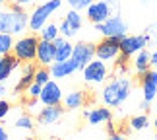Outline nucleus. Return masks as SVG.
<instances>
[{
	"label": "nucleus",
	"mask_w": 157,
	"mask_h": 140,
	"mask_svg": "<svg viewBox=\"0 0 157 140\" xmlns=\"http://www.w3.org/2000/svg\"><path fill=\"white\" fill-rule=\"evenodd\" d=\"M132 90V82L128 78H114L103 88V103L107 107H120L128 99Z\"/></svg>",
	"instance_id": "nucleus-1"
},
{
	"label": "nucleus",
	"mask_w": 157,
	"mask_h": 140,
	"mask_svg": "<svg viewBox=\"0 0 157 140\" xmlns=\"http://www.w3.org/2000/svg\"><path fill=\"white\" fill-rule=\"evenodd\" d=\"M29 16L25 14V10L14 12V10H6L0 8V33H10V35H21L27 29Z\"/></svg>",
	"instance_id": "nucleus-2"
},
{
	"label": "nucleus",
	"mask_w": 157,
	"mask_h": 140,
	"mask_svg": "<svg viewBox=\"0 0 157 140\" xmlns=\"http://www.w3.org/2000/svg\"><path fill=\"white\" fill-rule=\"evenodd\" d=\"M86 10H87V20L95 26V23L105 22L109 16L120 14V4L118 0H93Z\"/></svg>",
	"instance_id": "nucleus-3"
},
{
	"label": "nucleus",
	"mask_w": 157,
	"mask_h": 140,
	"mask_svg": "<svg viewBox=\"0 0 157 140\" xmlns=\"http://www.w3.org/2000/svg\"><path fill=\"white\" fill-rule=\"evenodd\" d=\"M60 6H62V0H47L45 4H41L37 6L33 12H31V16H29V23H27V27L31 29V31H41V27L45 26L47 22H49V18L56 12Z\"/></svg>",
	"instance_id": "nucleus-4"
},
{
	"label": "nucleus",
	"mask_w": 157,
	"mask_h": 140,
	"mask_svg": "<svg viewBox=\"0 0 157 140\" xmlns=\"http://www.w3.org/2000/svg\"><path fill=\"white\" fill-rule=\"evenodd\" d=\"M37 45H39L37 35H21L17 41H14L12 53L17 57L20 62H33L37 57Z\"/></svg>",
	"instance_id": "nucleus-5"
},
{
	"label": "nucleus",
	"mask_w": 157,
	"mask_h": 140,
	"mask_svg": "<svg viewBox=\"0 0 157 140\" xmlns=\"http://www.w3.org/2000/svg\"><path fill=\"white\" fill-rule=\"evenodd\" d=\"M95 29L103 35V37H122L128 31V26H126L124 18L120 14H113L109 16L105 22L95 23Z\"/></svg>",
	"instance_id": "nucleus-6"
},
{
	"label": "nucleus",
	"mask_w": 157,
	"mask_h": 140,
	"mask_svg": "<svg viewBox=\"0 0 157 140\" xmlns=\"http://www.w3.org/2000/svg\"><path fill=\"white\" fill-rule=\"evenodd\" d=\"M83 72V80L89 82V84H103L107 78H109V68L103 60L99 58H93L82 68Z\"/></svg>",
	"instance_id": "nucleus-7"
},
{
	"label": "nucleus",
	"mask_w": 157,
	"mask_h": 140,
	"mask_svg": "<svg viewBox=\"0 0 157 140\" xmlns=\"http://www.w3.org/2000/svg\"><path fill=\"white\" fill-rule=\"evenodd\" d=\"M120 53V37H103L95 45V58L103 60H114Z\"/></svg>",
	"instance_id": "nucleus-8"
},
{
	"label": "nucleus",
	"mask_w": 157,
	"mask_h": 140,
	"mask_svg": "<svg viewBox=\"0 0 157 140\" xmlns=\"http://www.w3.org/2000/svg\"><path fill=\"white\" fill-rule=\"evenodd\" d=\"M147 43H146V37L144 35H122L120 37V53L122 57L130 58L134 57L138 51H142V49H146Z\"/></svg>",
	"instance_id": "nucleus-9"
},
{
	"label": "nucleus",
	"mask_w": 157,
	"mask_h": 140,
	"mask_svg": "<svg viewBox=\"0 0 157 140\" xmlns=\"http://www.w3.org/2000/svg\"><path fill=\"white\" fill-rule=\"evenodd\" d=\"M72 58L78 62V70H82L89 60L95 58V45L93 43H86V41L76 43L74 49H72Z\"/></svg>",
	"instance_id": "nucleus-10"
},
{
	"label": "nucleus",
	"mask_w": 157,
	"mask_h": 140,
	"mask_svg": "<svg viewBox=\"0 0 157 140\" xmlns=\"http://www.w3.org/2000/svg\"><path fill=\"white\" fill-rule=\"evenodd\" d=\"M140 86H142V94L144 99L151 103L157 95V70H146L144 74H140Z\"/></svg>",
	"instance_id": "nucleus-11"
},
{
	"label": "nucleus",
	"mask_w": 157,
	"mask_h": 140,
	"mask_svg": "<svg viewBox=\"0 0 157 140\" xmlns=\"http://www.w3.org/2000/svg\"><path fill=\"white\" fill-rule=\"evenodd\" d=\"M39 101L43 103V105H58V103L62 101V90H60V86L56 82L49 80L43 88H41Z\"/></svg>",
	"instance_id": "nucleus-12"
},
{
	"label": "nucleus",
	"mask_w": 157,
	"mask_h": 140,
	"mask_svg": "<svg viewBox=\"0 0 157 140\" xmlns=\"http://www.w3.org/2000/svg\"><path fill=\"white\" fill-rule=\"evenodd\" d=\"M35 60H37L41 66H49V64L54 62V43H52V41L39 39L37 57H35Z\"/></svg>",
	"instance_id": "nucleus-13"
},
{
	"label": "nucleus",
	"mask_w": 157,
	"mask_h": 140,
	"mask_svg": "<svg viewBox=\"0 0 157 140\" xmlns=\"http://www.w3.org/2000/svg\"><path fill=\"white\" fill-rule=\"evenodd\" d=\"M62 113H64V107L60 105V103L58 105H45L39 111L37 121H39V125H54L60 117H62Z\"/></svg>",
	"instance_id": "nucleus-14"
},
{
	"label": "nucleus",
	"mask_w": 157,
	"mask_h": 140,
	"mask_svg": "<svg viewBox=\"0 0 157 140\" xmlns=\"http://www.w3.org/2000/svg\"><path fill=\"white\" fill-rule=\"evenodd\" d=\"M78 70V62L74 58H66V60H60V62H52L51 64V76L52 78H66L70 74H74Z\"/></svg>",
	"instance_id": "nucleus-15"
},
{
	"label": "nucleus",
	"mask_w": 157,
	"mask_h": 140,
	"mask_svg": "<svg viewBox=\"0 0 157 140\" xmlns=\"http://www.w3.org/2000/svg\"><path fill=\"white\" fill-rule=\"evenodd\" d=\"M52 43H54V62H60V60H66V58L72 57V49H74V45H72L66 37L58 35Z\"/></svg>",
	"instance_id": "nucleus-16"
},
{
	"label": "nucleus",
	"mask_w": 157,
	"mask_h": 140,
	"mask_svg": "<svg viewBox=\"0 0 157 140\" xmlns=\"http://www.w3.org/2000/svg\"><path fill=\"white\" fill-rule=\"evenodd\" d=\"M17 66H20V60L14 53H8V54H2L0 58V82H6L10 78V74L14 72Z\"/></svg>",
	"instance_id": "nucleus-17"
},
{
	"label": "nucleus",
	"mask_w": 157,
	"mask_h": 140,
	"mask_svg": "<svg viewBox=\"0 0 157 140\" xmlns=\"http://www.w3.org/2000/svg\"><path fill=\"white\" fill-rule=\"evenodd\" d=\"M83 117L89 121V125H101V123H107L109 119H113V113L107 107H97V109H91V111H86Z\"/></svg>",
	"instance_id": "nucleus-18"
},
{
	"label": "nucleus",
	"mask_w": 157,
	"mask_h": 140,
	"mask_svg": "<svg viewBox=\"0 0 157 140\" xmlns=\"http://www.w3.org/2000/svg\"><path fill=\"white\" fill-rule=\"evenodd\" d=\"M33 74H35V66L31 62H27L25 66H23V72H21V78H20V82L16 84V88H14V92L16 94H20V92H25L29 84H33Z\"/></svg>",
	"instance_id": "nucleus-19"
},
{
	"label": "nucleus",
	"mask_w": 157,
	"mask_h": 140,
	"mask_svg": "<svg viewBox=\"0 0 157 140\" xmlns=\"http://www.w3.org/2000/svg\"><path fill=\"white\" fill-rule=\"evenodd\" d=\"M83 103H86V92H82V90L70 92L64 97V109H80Z\"/></svg>",
	"instance_id": "nucleus-20"
},
{
	"label": "nucleus",
	"mask_w": 157,
	"mask_h": 140,
	"mask_svg": "<svg viewBox=\"0 0 157 140\" xmlns=\"http://www.w3.org/2000/svg\"><path fill=\"white\" fill-rule=\"evenodd\" d=\"M149 66H151V62H149V53L146 51V49L138 51L136 57H134V70L138 72V74H144L146 70H149Z\"/></svg>",
	"instance_id": "nucleus-21"
},
{
	"label": "nucleus",
	"mask_w": 157,
	"mask_h": 140,
	"mask_svg": "<svg viewBox=\"0 0 157 140\" xmlns=\"http://www.w3.org/2000/svg\"><path fill=\"white\" fill-rule=\"evenodd\" d=\"M39 35H41V39H45V41H54L60 35V31H58V26L56 23H49L47 22L43 27H41V31H39Z\"/></svg>",
	"instance_id": "nucleus-22"
},
{
	"label": "nucleus",
	"mask_w": 157,
	"mask_h": 140,
	"mask_svg": "<svg viewBox=\"0 0 157 140\" xmlns=\"http://www.w3.org/2000/svg\"><path fill=\"white\" fill-rule=\"evenodd\" d=\"M64 20L68 22V26H70L72 29H74L76 33H78V29H80V27L83 26V20H82V16H80V10H74V8H72V10L68 12V14L64 16Z\"/></svg>",
	"instance_id": "nucleus-23"
},
{
	"label": "nucleus",
	"mask_w": 157,
	"mask_h": 140,
	"mask_svg": "<svg viewBox=\"0 0 157 140\" xmlns=\"http://www.w3.org/2000/svg\"><path fill=\"white\" fill-rule=\"evenodd\" d=\"M14 49V35L0 33V54H8Z\"/></svg>",
	"instance_id": "nucleus-24"
},
{
	"label": "nucleus",
	"mask_w": 157,
	"mask_h": 140,
	"mask_svg": "<svg viewBox=\"0 0 157 140\" xmlns=\"http://www.w3.org/2000/svg\"><path fill=\"white\" fill-rule=\"evenodd\" d=\"M51 80V70L47 66H41V68H35V74H33V82H37L39 86H45L47 82Z\"/></svg>",
	"instance_id": "nucleus-25"
},
{
	"label": "nucleus",
	"mask_w": 157,
	"mask_h": 140,
	"mask_svg": "<svg viewBox=\"0 0 157 140\" xmlns=\"http://www.w3.org/2000/svg\"><path fill=\"white\" fill-rule=\"evenodd\" d=\"M144 37H146V43L147 45H157V22L149 23V26L144 29Z\"/></svg>",
	"instance_id": "nucleus-26"
},
{
	"label": "nucleus",
	"mask_w": 157,
	"mask_h": 140,
	"mask_svg": "<svg viewBox=\"0 0 157 140\" xmlns=\"http://www.w3.org/2000/svg\"><path fill=\"white\" fill-rule=\"evenodd\" d=\"M147 125H149V119L146 115H136V117L130 119V129L132 130H144Z\"/></svg>",
	"instance_id": "nucleus-27"
},
{
	"label": "nucleus",
	"mask_w": 157,
	"mask_h": 140,
	"mask_svg": "<svg viewBox=\"0 0 157 140\" xmlns=\"http://www.w3.org/2000/svg\"><path fill=\"white\" fill-rule=\"evenodd\" d=\"M17 129H21V130H33V119L29 117V115H20V117L16 119V123H14Z\"/></svg>",
	"instance_id": "nucleus-28"
},
{
	"label": "nucleus",
	"mask_w": 157,
	"mask_h": 140,
	"mask_svg": "<svg viewBox=\"0 0 157 140\" xmlns=\"http://www.w3.org/2000/svg\"><path fill=\"white\" fill-rule=\"evenodd\" d=\"M41 88H43V86H39L37 82L29 84V86H27V90H25L27 97H29V99H39V95H41Z\"/></svg>",
	"instance_id": "nucleus-29"
},
{
	"label": "nucleus",
	"mask_w": 157,
	"mask_h": 140,
	"mask_svg": "<svg viewBox=\"0 0 157 140\" xmlns=\"http://www.w3.org/2000/svg\"><path fill=\"white\" fill-rule=\"evenodd\" d=\"M58 31H60V35H62V37H66V39H68V37H74V35H76V31L68 26V22H66V20H62V22L58 23Z\"/></svg>",
	"instance_id": "nucleus-30"
},
{
	"label": "nucleus",
	"mask_w": 157,
	"mask_h": 140,
	"mask_svg": "<svg viewBox=\"0 0 157 140\" xmlns=\"http://www.w3.org/2000/svg\"><path fill=\"white\" fill-rule=\"evenodd\" d=\"M66 2H68L70 8H74V10H86L93 0H66Z\"/></svg>",
	"instance_id": "nucleus-31"
},
{
	"label": "nucleus",
	"mask_w": 157,
	"mask_h": 140,
	"mask_svg": "<svg viewBox=\"0 0 157 140\" xmlns=\"http://www.w3.org/2000/svg\"><path fill=\"white\" fill-rule=\"evenodd\" d=\"M8 113H10V103L6 99H0V121H2Z\"/></svg>",
	"instance_id": "nucleus-32"
},
{
	"label": "nucleus",
	"mask_w": 157,
	"mask_h": 140,
	"mask_svg": "<svg viewBox=\"0 0 157 140\" xmlns=\"http://www.w3.org/2000/svg\"><path fill=\"white\" fill-rule=\"evenodd\" d=\"M107 132H109V134H114V132H117V126H114V123H113V119H109L107 121Z\"/></svg>",
	"instance_id": "nucleus-33"
},
{
	"label": "nucleus",
	"mask_w": 157,
	"mask_h": 140,
	"mask_svg": "<svg viewBox=\"0 0 157 140\" xmlns=\"http://www.w3.org/2000/svg\"><path fill=\"white\" fill-rule=\"evenodd\" d=\"M0 140H10V136H8V130H6L2 125H0Z\"/></svg>",
	"instance_id": "nucleus-34"
},
{
	"label": "nucleus",
	"mask_w": 157,
	"mask_h": 140,
	"mask_svg": "<svg viewBox=\"0 0 157 140\" xmlns=\"http://www.w3.org/2000/svg\"><path fill=\"white\" fill-rule=\"evenodd\" d=\"M149 62H151V66H157V51L149 53Z\"/></svg>",
	"instance_id": "nucleus-35"
},
{
	"label": "nucleus",
	"mask_w": 157,
	"mask_h": 140,
	"mask_svg": "<svg viewBox=\"0 0 157 140\" xmlns=\"http://www.w3.org/2000/svg\"><path fill=\"white\" fill-rule=\"evenodd\" d=\"M109 140H126L124 134H118V132H114V134H109Z\"/></svg>",
	"instance_id": "nucleus-36"
},
{
	"label": "nucleus",
	"mask_w": 157,
	"mask_h": 140,
	"mask_svg": "<svg viewBox=\"0 0 157 140\" xmlns=\"http://www.w3.org/2000/svg\"><path fill=\"white\" fill-rule=\"evenodd\" d=\"M16 4H20V6H23V8H25V6H29V4H33V0H14Z\"/></svg>",
	"instance_id": "nucleus-37"
},
{
	"label": "nucleus",
	"mask_w": 157,
	"mask_h": 140,
	"mask_svg": "<svg viewBox=\"0 0 157 140\" xmlns=\"http://www.w3.org/2000/svg\"><path fill=\"white\" fill-rule=\"evenodd\" d=\"M140 109H144V111H147V109H149V101H146V99H144V101H142V105H140Z\"/></svg>",
	"instance_id": "nucleus-38"
},
{
	"label": "nucleus",
	"mask_w": 157,
	"mask_h": 140,
	"mask_svg": "<svg viewBox=\"0 0 157 140\" xmlns=\"http://www.w3.org/2000/svg\"><path fill=\"white\" fill-rule=\"evenodd\" d=\"M4 94H6V84H4V82H0V97H2Z\"/></svg>",
	"instance_id": "nucleus-39"
},
{
	"label": "nucleus",
	"mask_w": 157,
	"mask_h": 140,
	"mask_svg": "<svg viewBox=\"0 0 157 140\" xmlns=\"http://www.w3.org/2000/svg\"><path fill=\"white\" fill-rule=\"evenodd\" d=\"M151 2H155V0H142V4H144V6H147V4H151Z\"/></svg>",
	"instance_id": "nucleus-40"
},
{
	"label": "nucleus",
	"mask_w": 157,
	"mask_h": 140,
	"mask_svg": "<svg viewBox=\"0 0 157 140\" xmlns=\"http://www.w3.org/2000/svg\"><path fill=\"white\" fill-rule=\"evenodd\" d=\"M10 0H0V6H4V4H8Z\"/></svg>",
	"instance_id": "nucleus-41"
},
{
	"label": "nucleus",
	"mask_w": 157,
	"mask_h": 140,
	"mask_svg": "<svg viewBox=\"0 0 157 140\" xmlns=\"http://www.w3.org/2000/svg\"><path fill=\"white\" fill-rule=\"evenodd\" d=\"M155 132H157V119H155Z\"/></svg>",
	"instance_id": "nucleus-42"
},
{
	"label": "nucleus",
	"mask_w": 157,
	"mask_h": 140,
	"mask_svg": "<svg viewBox=\"0 0 157 140\" xmlns=\"http://www.w3.org/2000/svg\"><path fill=\"white\" fill-rule=\"evenodd\" d=\"M25 140H35V138H25Z\"/></svg>",
	"instance_id": "nucleus-43"
},
{
	"label": "nucleus",
	"mask_w": 157,
	"mask_h": 140,
	"mask_svg": "<svg viewBox=\"0 0 157 140\" xmlns=\"http://www.w3.org/2000/svg\"><path fill=\"white\" fill-rule=\"evenodd\" d=\"M0 58H2V54H0Z\"/></svg>",
	"instance_id": "nucleus-44"
}]
</instances>
